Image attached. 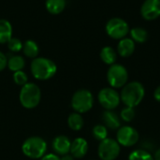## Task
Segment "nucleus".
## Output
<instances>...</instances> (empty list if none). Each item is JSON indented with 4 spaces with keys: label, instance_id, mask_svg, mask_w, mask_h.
<instances>
[{
    "label": "nucleus",
    "instance_id": "f257e3e1",
    "mask_svg": "<svg viewBox=\"0 0 160 160\" xmlns=\"http://www.w3.org/2000/svg\"><path fill=\"white\" fill-rule=\"evenodd\" d=\"M30 68L33 77L39 81H47L52 79L57 71L55 63L45 57H37L33 59Z\"/></svg>",
    "mask_w": 160,
    "mask_h": 160
},
{
    "label": "nucleus",
    "instance_id": "f03ea898",
    "mask_svg": "<svg viewBox=\"0 0 160 160\" xmlns=\"http://www.w3.org/2000/svg\"><path fill=\"white\" fill-rule=\"evenodd\" d=\"M144 87L139 82H131L127 83L122 89L120 98L127 107L138 106L144 98Z\"/></svg>",
    "mask_w": 160,
    "mask_h": 160
},
{
    "label": "nucleus",
    "instance_id": "7ed1b4c3",
    "mask_svg": "<svg viewBox=\"0 0 160 160\" xmlns=\"http://www.w3.org/2000/svg\"><path fill=\"white\" fill-rule=\"evenodd\" d=\"M19 100L21 105L28 110L36 108L41 100V91L40 88L33 82H27L22 86Z\"/></svg>",
    "mask_w": 160,
    "mask_h": 160
},
{
    "label": "nucleus",
    "instance_id": "20e7f679",
    "mask_svg": "<svg viewBox=\"0 0 160 160\" xmlns=\"http://www.w3.org/2000/svg\"><path fill=\"white\" fill-rule=\"evenodd\" d=\"M22 151L31 159H40L46 155L47 142L40 137H30L23 142Z\"/></svg>",
    "mask_w": 160,
    "mask_h": 160
},
{
    "label": "nucleus",
    "instance_id": "39448f33",
    "mask_svg": "<svg viewBox=\"0 0 160 160\" xmlns=\"http://www.w3.org/2000/svg\"><path fill=\"white\" fill-rule=\"evenodd\" d=\"M94 105V97L89 90L80 89L74 93L71 98V107L78 113L89 112Z\"/></svg>",
    "mask_w": 160,
    "mask_h": 160
},
{
    "label": "nucleus",
    "instance_id": "423d86ee",
    "mask_svg": "<svg viewBox=\"0 0 160 160\" xmlns=\"http://www.w3.org/2000/svg\"><path fill=\"white\" fill-rule=\"evenodd\" d=\"M108 82L112 88H120L127 84L128 73L127 68L119 64H113L110 67L107 73Z\"/></svg>",
    "mask_w": 160,
    "mask_h": 160
},
{
    "label": "nucleus",
    "instance_id": "0eeeda50",
    "mask_svg": "<svg viewBox=\"0 0 160 160\" xmlns=\"http://www.w3.org/2000/svg\"><path fill=\"white\" fill-rule=\"evenodd\" d=\"M98 153L101 160L116 159L120 154V144L117 142V141L107 138L100 142Z\"/></svg>",
    "mask_w": 160,
    "mask_h": 160
},
{
    "label": "nucleus",
    "instance_id": "6e6552de",
    "mask_svg": "<svg viewBox=\"0 0 160 160\" xmlns=\"http://www.w3.org/2000/svg\"><path fill=\"white\" fill-rule=\"evenodd\" d=\"M106 32L112 38L122 39L129 32L128 22L121 18H112L106 24Z\"/></svg>",
    "mask_w": 160,
    "mask_h": 160
},
{
    "label": "nucleus",
    "instance_id": "1a4fd4ad",
    "mask_svg": "<svg viewBox=\"0 0 160 160\" xmlns=\"http://www.w3.org/2000/svg\"><path fill=\"white\" fill-rule=\"evenodd\" d=\"M120 95L113 88H103L98 93V101L107 111H112L120 103Z\"/></svg>",
    "mask_w": 160,
    "mask_h": 160
},
{
    "label": "nucleus",
    "instance_id": "9d476101",
    "mask_svg": "<svg viewBox=\"0 0 160 160\" xmlns=\"http://www.w3.org/2000/svg\"><path fill=\"white\" fill-rule=\"evenodd\" d=\"M117 142L125 147H131L139 142L138 131L129 126L122 127L117 131Z\"/></svg>",
    "mask_w": 160,
    "mask_h": 160
},
{
    "label": "nucleus",
    "instance_id": "9b49d317",
    "mask_svg": "<svg viewBox=\"0 0 160 160\" xmlns=\"http://www.w3.org/2000/svg\"><path fill=\"white\" fill-rule=\"evenodd\" d=\"M143 19L153 21L160 16V0H145L141 8Z\"/></svg>",
    "mask_w": 160,
    "mask_h": 160
},
{
    "label": "nucleus",
    "instance_id": "f8f14e48",
    "mask_svg": "<svg viewBox=\"0 0 160 160\" xmlns=\"http://www.w3.org/2000/svg\"><path fill=\"white\" fill-rule=\"evenodd\" d=\"M71 142L67 136L60 135L53 139L52 141V149L57 156L68 155L70 151Z\"/></svg>",
    "mask_w": 160,
    "mask_h": 160
},
{
    "label": "nucleus",
    "instance_id": "ddd939ff",
    "mask_svg": "<svg viewBox=\"0 0 160 160\" xmlns=\"http://www.w3.org/2000/svg\"><path fill=\"white\" fill-rule=\"evenodd\" d=\"M71 156L75 158H82L88 152V142L83 138H77L71 142Z\"/></svg>",
    "mask_w": 160,
    "mask_h": 160
},
{
    "label": "nucleus",
    "instance_id": "4468645a",
    "mask_svg": "<svg viewBox=\"0 0 160 160\" xmlns=\"http://www.w3.org/2000/svg\"><path fill=\"white\" fill-rule=\"evenodd\" d=\"M135 51V42L129 38H124L117 46V52L122 57H129Z\"/></svg>",
    "mask_w": 160,
    "mask_h": 160
},
{
    "label": "nucleus",
    "instance_id": "2eb2a0df",
    "mask_svg": "<svg viewBox=\"0 0 160 160\" xmlns=\"http://www.w3.org/2000/svg\"><path fill=\"white\" fill-rule=\"evenodd\" d=\"M102 120L106 128H109L111 129H117L120 128L121 125L120 117L112 111H106L103 113Z\"/></svg>",
    "mask_w": 160,
    "mask_h": 160
},
{
    "label": "nucleus",
    "instance_id": "dca6fc26",
    "mask_svg": "<svg viewBox=\"0 0 160 160\" xmlns=\"http://www.w3.org/2000/svg\"><path fill=\"white\" fill-rule=\"evenodd\" d=\"M12 38V25L5 19L0 20V44L8 43Z\"/></svg>",
    "mask_w": 160,
    "mask_h": 160
},
{
    "label": "nucleus",
    "instance_id": "f3484780",
    "mask_svg": "<svg viewBox=\"0 0 160 160\" xmlns=\"http://www.w3.org/2000/svg\"><path fill=\"white\" fill-rule=\"evenodd\" d=\"M22 52L23 54L28 57V58H37L39 52V48L38 45L37 44V42H35L34 40H26L23 44H22Z\"/></svg>",
    "mask_w": 160,
    "mask_h": 160
},
{
    "label": "nucleus",
    "instance_id": "a211bd4d",
    "mask_svg": "<svg viewBox=\"0 0 160 160\" xmlns=\"http://www.w3.org/2000/svg\"><path fill=\"white\" fill-rule=\"evenodd\" d=\"M45 6L49 13L57 15L65 9L66 0H46Z\"/></svg>",
    "mask_w": 160,
    "mask_h": 160
},
{
    "label": "nucleus",
    "instance_id": "6ab92c4d",
    "mask_svg": "<svg viewBox=\"0 0 160 160\" xmlns=\"http://www.w3.org/2000/svg\"><path fill=\"white\" fill-rule=\"evenodd\" d=\"M100 58L105 64L112 66L115 63L117 59V53L113 48L110 46H106L100 52Z\"/></svg>",
    "mask_w": 160,
    "mask_h": 160
},
{
    "label": "nucleus",
    "instance_id": "aec40b11",
    "mask_svg": "<svg viewBox=\"0 0 160 160\" xmlns=\"http://www.w3.org/2000/svg\"><path fill=\"white\" fill-rule=\"evenodd\" d=\"M25 66V61L22 56L21 55H12L8 59V68L9 70L16 72L22 70V68Z\"/></svg>",
    "mask_w": 160,
    "mask_h": 160
},
{
    "label": "nucleus",
    "instance_id": "412c9836",
    "mask_svg": "<svg viewBox=\"0 0 160 160\" xmlns=\"http://www.w3.org/2000/svg\"><path fill=\"white\" fill-rule=\"evenodd\" d=\"M83 124H84V121H83V118L81 115V113L73 112L68 118V125L69 128L74 131L81 130L83 127Z\"/></svg>",
    "mask_w": 160,
    "mask_h": 160
},
{
    "label": "nucleus",
    "instance_id": "4be33fe9",
    "mask_svg": "<svg viewBox=\"0 0 160 160\" xmlns=\"http://www.w3.org/2000/svg\"><path fill=\"white\" fill-rule=\"evenodd\" d=\"M130 38L135 42L143 43L148 38V33L147 31L142 27H135L132 28L130 31Z\"/></svg>",
    "mask_w": 160,
    "mask_h": 160
},
{
    "label": "nucleus",
    "instance_id": "5701e85b",
    "mask_svg": "<svg viewBox=\"0 0 160 160\" xmlns=\"http://www.w3.org/2000/svg\"><path fill=\"white\" fill-rule=\"evenodd\" d=\"M128 160H155L153 156L148 153L145 150H142V149H138L133 151L129 157Z\"/></svg>",
    "mask_w": 160,
    "mask_h": 160
},
{
    "label": "nucleus",
    "instance_id": "b1692460",
    "mask_svg": "<svg viewBox=\"0 0 160 160\" xmlns=\"http://www.w3.org/2000/svg\"><path fill=\"white\" fill-rule=\"evenodd\" d=\"M93 136L98 141H103L108 137V130L107 128L103 125H97L93 128Z\"/></svg>",
    "mask_w": 160,
    "mask_h": 160
},
{
    "label": "nucleus",
    "instance_id": "393cba45",
    "mask_svg": "<svg viewBox=\"0 0 160 160\" xmlns=\"http://www.w3.org/2000/svg\"><path fill=\"white\" fill-rule=\"evenodd\" d=\"M13 81L17 85L23 86L24 84L28 82V77L24 71L20 70V71H16L13 73Z\"/></svg>",
    "mask_w": 160,
    "mask_h": 160
},
{
    "label": "nucleus",
    "instance_id": "a878e982",
    "mask_svg": "<svg viewBox=\"0 0 160 160\" xmlns=\"http://www.w3.org/2000/svg\"><path fill=\"white\" fill-rule=\"evenodd\" d=\"M8 48L12 52H18L22 49V42L17 38H11L8 41Z\"/></svg>",
    "mask_w": 160,
    "mask_h": 160
},
{
    "label": "nucleus",
    "instance_id": "bb28decb",
    "mask_svg": "<svg viewBox=\"0 0 160 160\" xmlns=\"http://www.w3.org/2000/svg\"><path fill=\"white\" fill-rule=\"evenodd\" d=\"M135 115L136 112L132 107H126L121 111V119L125 122H131L135 118Z\"/></svg>",
    "mask_w": 160,
    "mask_h": 160
},
{
    "label": "nucleus",
    "instance_id": "cd10ccee",
    "mask_svg": "<svg viewBox=\"0 0 160 160\" xmlns=\"http://www.w3.org/2000/svg\"><path fill=\"white\" fill-rule=\"evenodd\" d=\"M7 66H8V58L2 52H0V71L4 70Z\"/></svg>",
    "mask_w": 160,
    "mask_h": 160
},
{
    "label": "nucleus",
    "instance_id": "c85d7f7f",
    "mask_svg": "<svg viewBox=\"0 0 160 160\" xmlns=\"http://www.w3.org/2000/svg\"><path fill=\"white\" fill-rule=\"evenodd\" d=\"M40 160H60V158L55 154H48V155H45L43 158H41Z\"/></svg>",
    "mask_w": 160,
    "mask_h": 160
},
{
    "label": "nucleus",
    "instance_id": "c756f323",
    "mask_svg": "<svg viewBox=\"0 0 160 160\" xmlns=\"http://www.w3.org/2000/svg\"><path fill=\"white\" fill-rule=\"evenodd\" d=\"M154 97H155V98H156L157 101L160 102V85L156 89L155 94H154Z\"/></svg>",
    "mask_w": 160,
    "mask_h": 160
},
{
    "label": "nucleus",
    "instance_id": "7c9ffc66",
    "mask_svg": "<svg viewBox=\"0 0 160 160\" xmlns=\"http://www.w3.org/2000/svg\"><path fill=\"white\" fill-rule=\"evenodd\" d=\"M73 157L70 156V155H65V156H62V158H60V160H73Z\"/></svg>",
    "mask_w": 160,
    "mask_h": 160
},
{
    "label": "nucleus",
    "instance_id": "2f4dec72",
    "mask_svg": "<svg viewBox=\"0 0 160 160\" xmlns=\"http://www.w3.org/2000/svg\"><path fill=\"white\" fill-rule=\"evenodd\" d=\"M155 160H160V149H158L157 152H156V154H155Z\"/></svg>",
    "mask_w": 160,
    "mask_h": 160
}]
</instances>
